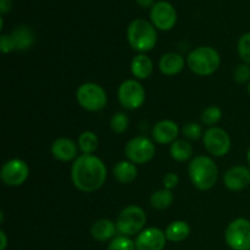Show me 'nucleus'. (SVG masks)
Masks as SVG:
<instances>
[{
  "instance_id": "cd10ccee",
  "label": "nucleus",
  "mask_w": 250,
  "mask_h": 250,
  "mask_svg": "<svg viewBox=\"0 0 250 250\" xmlns=\"http://www.w3.org/2000/svg\"><path fill=\"white\" fill-rule=\"evenodd\" d=\"M107 250H136V244L129 237L117 236L107 246Z\"/></svg>"
},
{
  "instance_id": "f704fd0d",
  "label": "nucleus",
  "mask_w": 250,
  "mask_h": 250,
  "mask_svg": "<svg viewBox=\"0 0 250 250\" xmlns=\"http://www.w3.org/2000/svg\"><path fill=\"white\" fill-rule=\"evenodd\" d=\"M0 241H1V243H0V250H5L7 247V237L4 231H0Z\"/></svg>"
},
{
  "instance_id": "393cba45",
  "label": "nucleus",
  "mask_w": 250,
  "mask_h": 250,
  "mask_svg": "<svg viewBox=\"0 0 250 250\" xmlns=\"http://www.w3.org/2000/svg\"><path fill=\"white\" fill-rule=\"evenodd\" d=\"M98 146H99V139L94 132L84 131L78 137V148L83 154L92 155L98 149Z\"/></svg>"
},
{
  "instance_id": "6ab92c4d",
  "label": "nucleus",
  "mask_w": 250,
  "mask_h": 250,
  "mask_svg": "<svg viewBox=\"0 0 250 250\" xmlns=\"http://www.w3.org/2000/svg\"><path fill=\"white\" fill-rule=\"evenodd\" d=\"M153 61L146 54H138L132 59L131 71L137 80H146L153 72Z\"/></svg>"
},
{
  "instance_id": "1a4fd4ad",
  "label": "nucleus",
  "mask_w": 250,
  "mask_h": 250,
  "mask_svg": "<svg viewBox=\"0 0 250 250\" xmlns=\"http://www.w3.org/2000/svg\"><path fill=\"white\" fill-rule=\"evenodd\" d=\"M155 144L146 137H134L125 146V155L131 163L146 164L155 155Z\"/></svg>"
},
{
  "instance_id": "c85d7f7f",
  "label": "nucleus",
  "mask_w": 250,
  "mask_h": 250,
  "mask_svg": "<svg viewBox=\"0 0 250 250\" xmlns=\"http://www.w3.org/2000/svg\"><path fill=\"white\" fill-rule=\"evenodd\" d=\"M238 55L244 63L250 65V32L244 33L238 41Z\"/></svg>"
},
{
  "instance_id": "0eeeda50",
  "label": "nucleus",
  "mask_w": 250,
  "mask_h": 250,
  "mask_svg": "<svg viewBox=\"0 0 250 250\" xmlns=\"http://www.w3.org/2000/svg\"><path fill=\"white\" fill-rule=\"evenodd\" d=\"M227 246L232 250H250V221L244 217L233 220L225 232Z\"/></svg>"
},
{
  "instance_id": "f257e3e1",
  "label": "nucleus",
  "mask_w": 250,
  "mask_h": 250,
  "mask_svg": "<svg viewBox=\"0 0 250 250\" xmlns=\"http://www.w3.org/2000/svg\"><path fill=\"white\" fill-rule=\"evenodd\" d=\"M106 175L105 164L93 154L80 155L71 168L73 186L83 193H92L100 189L106 181Z\"/></svg>"
},
{
  "instance_id": "f3484780",
  "label": "nucleus",
  "mask_w": 250,
  "mask_h": 250,
  "mask_svg": "<svg viewBox=\"0 0 250 250\" xmlns=\"http://www.w3.org/2000/svg\"><path fill=\"white\" fill-rule=\"evenodd\" d=\"M185 58L177 53H166L161 56L159 68L165 76H176L185 68Z\"/></svg>"
},
{
  "instance_id": "a878e982",
  "label": "nucleus",
  "mask_w": 250,
  "mask_h": 250,
  "mask_svg": "<svg viewBox=\"0 0 250 250\" xmlns=\"http://www.w3.org/2000/svg\"><path fill=\"white\" fill-rule=\"evenodd\" d=\"M128 124L129 120L126 114H124V112H116V114L112 115L111 120H110V128H111V131L114 133L121 134L127 131Z\"/></svg>"
},
{
  "instance_id": "9b49d317",
  "label": "nucleus",
  "mask_w": 250,
  "mask_h": 250,
  "mask_svg": "<svg viewBox=\"0 0 250 250\" xmlns=\"http://www.w3.org/2000/svg\"><path fill=\"white\" fill-rule=\"evenodd\" d=\"M29 176V167L21 159H11L2 165L0 177L9 187H19L23 185Z\"/></svg>"
},
{
  "instance_id": "4468645a",
  "label": "nucleus",
  "mask_w": 250,
  "mask_h": 250,
  "mask_svg": "<svg viewBox=\"0 0 250 250\" xmlns=\"http://www.w3.org/2000/svg\"><path fill=\"white\" fill-rule=\"evenodd\" d=\"M224 183L233 192L244 189L250 185V170L246 166H233L225 173Z\"/></svg>"
},
{
  "instance_id": "412c9836",
  "label": "nucleus",
  "mask_w": 250,
  "mask_h": 250,
  "mask_svg": "<svg viewBox=\"0 0 250 250\" xmlns=\"http://www.w3.org/2000/svg\"><path fill=\"white\" fill-rule=\"evenodd\" d=\"M11 37L15 43V50L24 51L31 48L34 43L33 31L26 26L17 27L16 29H14Z\"/></svg>"
},
{
  "instance_id": "423d86ee",
  "label": "nucleus",
  "mask_w": 250,
  "mask_h": 250,
  "mask_svg": "<svg viewBox=\"0 0 250 250\" xmlns=\"http://www.w3.org/2000/svg\"><path fill=\"white\" fill-rule=\"evenodd\" d=\"M76 98L81 106L90 112L100 111L107 104V95L102 85L93 82L83 83L76 92Z\"/></svg>"
},
{
  "instance_id": "2eb2a0df",
  "label": "nucleus",
  "mask_w": 250,
  "mask_h": 250,
  "mask_svg": "<svg viewBox=\"0 0 250 250\" xmlns=\"http://www.w3.org/2000/svg\"><path fill=\"white\" fill-rule=\"evenodd\" d=\"M178 133H180L178 125L172 120L159 121L151 131L153 139L159 144H172L173 142L177 141Z\"/></svg>"
},
{
  "instance_id": "bb28decb",
  "label": "nucleus",
  "mask_w": 250,
  "mask_h": 250,
  "mask_svg": "<svg viewBox=\"0 0 250 250\" xmlns=\"http://www.w3.org/2000/svg\"><path fill=\"white\" fill-rule=\"evenodd\" d=\"M221 109H220L219 106H215L214 105V106H209L205 110H203L200 119H202L203 124L207 125V126H214V125H216L217 122L221 120Z\"/></svg>"
},
{
  "instance_id": "ddd939ff",
  "label": "nucleus",
  "mask_w": 250,
  "mask_h": 250,
  "mask_svg": "<svg viewBox=\"0 0 250 250\" xmlns=\"http://www.w3.org/2000/svg\"><path fill=\"white\" fill-rule=\"evenodd\" d=\"M166 234L156 227H149L143 229L137 236L134 244L136 250H163L166 246Z\"/></svg>"
},
{
  "instance_id": "72a5a7b5",
  "label": "nucleus",
  "mask_w": 250,
  "mask_h": 250,
  "mask_svg": "<svg viewBox=\"0 0 250 250\" xmlns=\"http://www.w3.org/2000/svg\"><path fill=\"white\" fill-rule=\"evenodd\" d=\"M11 0H0V12H1V15L7 14L11 10Z\"/></svg>"
},
{
  "instance_id": "473e14b6",
  "label": "nucleus",
  "mask_w": 250,
  "mask_h": 250,
  "mask_svg": "<svg viewBox=\"0 0 250 250\" xmlns=\"http://www.w3.org/2000/svg\"><path fill=\"white\" fill-rule=\"evenodd\" d=\"M178 183H180V178H178V176L176 175V173L168 172L164 176L163 185H164V188H166V189L172 190L173 188L177 187Z\"/></svg>"
},
{
  "instance_id": "f8f14e48",
  "label": "nucleus",
  "mask_w": 250,
  "mask_h": 250,
  "mask_svg": "<svg viewBox=\"0 0 250 250\" xmlns=\"http://www.w3.org/2000/svg\"><path fill=\"white\" fill-rule=\"evenodd\" d=\"M150 20L155 28L160 31H170L177 22V12L170 2L158 1L151 7Z\"/></svg>"
},
{
  "instance_id": "6e6552de",
  "label": "nucleus",
  "mask_w": 250,
  "mask_h": 250,
  "mask_svg": "<svg viewBox=\"0 0 250 250\" xmlns=\"http://www.w3.org/2000/svg\"><path fill=\"white\" fill-rule=\"evenodd\" d=\"M117 98L125 109L136 110L146 102V90L137 80H126L120 84Z\"/></svg>"
},
{
  "instance_id": "a211bd4d",
  "label": "nucleus",
  "mask_w": 250,
  "mask_h": 250,
  "mask_svg": "<svg viewBox=\"0 0 250 250\" xmlns=\"http://www.w3.org/2000/svg\"><path fill=\"white\" fill-rule=\"evenodd\" d=\"M116 232V224L107 219L98 220L90 229V234L97 242H107L110 239H114Z\"/></svg>"
},
{
  "instance_id": "4c0bfd02",
  "label": "nucleus",
  "mask_w": 250,
  "mask_h": 250,
  "mask_svg": "<svg viewBox=\"0 0 250 250\" xmlns=\"http://www.w3.org/2000/svg\"><path fill=\"white\" fill-rule=\"evenodd\" d=\"M247 89H248V93H249V95H250V82H249L248 87H247Z\"/></svg>"
},
{
  "instance_id": "c756f323",
  "label": "nucleus",
  "mask_w": 250,
  "mask_h": 250,
  "mask_svg": "<svg viewBox=\"0 0 250 250\" xmlns=\"http://www.w3.org/2000/svg\"><path fill=\"white\" fill-rule=\"evenodd\" d=\"M182 133L189 141H198L203 134V128L199 124H195V122H189V124H186L182 127Z\"/></svg>"
},
{
  "instance_id": "f03ea898",
  "label": "nucleus",
  "mask_w": 250,
  "mask_h": 250,
  "mask_svg": "<svg viewBox=\"0 0 250 250\" xmlns=\"http://www.w3.org/2000/svg\"><path fill=\"white\" fill-rule=\"evenodd\" d=\"M188 175L194 187L200 190H209L216 185L219 168L211 158L199 155L190 161L188 166Z\"/></svg>"
},
{
  "instance_id": "4be33fe9",
  "label": "nucleus",
  "mask_w": 250,
  "mask_h": 250,
  "mask_svg": "<svg viewBox=\"0 0 250 250\" xmlns=\"http://www.w3.org/2000/svg\"><path fill=\"white\" fill-rule=\"evenodd\" d=\"M165 234L167 241L173 243H180L187 239L190 234V227L186 221H173L166 227Z\"/></svg>"
},
{
  "instance_id": "20e7f679",
  "label": "nucleus",
  "mask_w": 250,
  "mask_h": 250,
  "mask_svg": "<svg viewBox=\"0 0 250 250\" xmlns=\"http://www.w3.org/2000/svg\"><path fill=\"white\" fill-rule=\"evenodd\" d=\"M221 63V58L217 50L211 46H198L189 53L187 65L193 73L198 76H210L216 72Z\"/></svg>"
},
{
  "instance_id": "9d476101",
  "label": "nucleus",
  "mask_w": 250,
  "mask_h": 250,
  "mask_svg": "<svg viewBox=\"0 0 250 250\" xmlns=\"http://www.w3.org/2000/svg\"><path fill=\"white\" fill-rule=\"evenodd\" d=\"M203 143L208 153L216 158L225 156L231 149V138L225 129L220 127H210L203 136Z\"/></svg>"
},
{
  "instance_id": "7c9ffc66",
  "label": "nucleus",
  "mask_w": 250,
  "mask_h": 250,
  "mask_svg": "<svg viewBox=\"0 0 250 250\" xmlns=\"http://www.w3.org/2000/svg\"><path fill=\"white\" fill-rule=\"evenodd\" d=\"M234 81L239 84H244L250 80V67L248 63H241L236 67L233 72Z\"/></svg>"
},
{
  "instance_id": "e433bc0d",
  "label": "nucleus",
  "mask_w": 250,
  "mask_h": 250,
  "mask_svg": "<svg viewBox=\"0 0 250 250\" xmlns=\"http://www.w3.org/2000/svg\"><path fill=\"white\" fill-rule=\"evenodd\" d=\"M247 160H248V163L250 165V148L248 149V153H247Z\"/></svg>"
},
{
  "instance_id": "5701e85b",
  "label": "nucleus",
  "mask_w": 250,
  "mask_h": 250,
  "mask_svg": "<svg viewBox=\"0 0 250 250\" xmlns=\"http://www.w3.org/2000/svg\"><path fill=\"white\" fill-rule=\"evenodd\" d=\"M170 155L176 161H187L193 155V146L185 139H177L170 146Z\"/></svg>"
},
{
  "instance_id": "aec40b11",
  "label": "nucleus",
  "mask_w": 250,
  "mask_h": 250,
  "mask_svg": "<svg viewBox=\"0 0 250 250\" xmlns=\"http://www.w3.org/2000/svg\"><path fill=\"white\" fill-rule=\"evenodd\" d=\"M112 173H114V177L116 178L117 182L127 185V183H131L136 180L138 170H137L136 164L131 163L129 160H124L114 166Z\"/></svg>"
},
{
  "instance_id": "39448f33",
  "label": "nucleus",
  "mask_w": 250,
  "mask_h": 250,
  "mask_svg": "<svg viewBox=\"0 0 250 250\" xmlns=\"http://www.w3.org/2000/svg\"><path fill=\"white\" fill-rule=\"evenodd\" d=\"M115 224L117 232L121 236H136L144 229L146 224V214L141 207L129 205L120 212Z\"/></svg>"
},
{
  "instance_id": "2f4dec72",
  "label": "nucleus",
  "mask_w": 250,
  "mask_h": 250,
  "mask_svg": "<svg viewBox=\"0 0 250 250\" xmlns=\"http://www.w3.org/2000/svg\"><path fill=\"white\" fill-rule=\"evenodd\" d=\"M0 50L4 54L11 53L15 50V43L12 41L11 34H1V37H0Z\"/></svg>"
},
{
  "instance_id": "c9c22d12",
  "label": "nucleus",
  "mask_w": 250,
  "mask_h": 250,
  "mask_svg": "<svg viewBox=\"0 0 250 250\" xmlns=\"http://www.w3.org/2000/svg\"><path fill=\"white\" fill-rule=\"evenodd\" d=\"M137 2H138L139 6L144 7V9H146V7H150L151 5L154 6V0H137Z\"/></svg>"
},
{
  "instance_id": "b1692460",
  "label": "nucleus",
  "mask_w": 250,
  "mask_h": 250,
  "mask_svg": "<svg viewBox=\"0 0 250 250\" xmlns=\"http://www.w3.org/2000/svg\"><path fill=\"white\" fill-rule=\"evenodd\" d=\"M173 203V193L172 190L166 189H159L154 192L150 197V205L151 208L156 210H165L171 207Z\"/></svg>"
},
{
  "instance_id": "7ed1b4c3",
  "label": "nucleus",
  "mask_w": 250,
  "mask_h": 250,
  "mask_svg": "<svg viewBox=\"0 0 250 250\" xmlns=\"http://www.w3.org/2000/svg\"><path fill=\"white\" fill-rule=\"evenodd\" d=\"M127 41L133 50L144 54L153 50L158 42V33L153 23L144 19H136L127 28Z\"/></svg>"
},
{
  "instance_id": "dca6fc26",
  "label": "nucleus",
  "mask_w": 250,
  "mask_h": 250,
  "mask_svg": "<svg viewBox=\"0 0 250 250\" xmlns=\"http://www.w3.org/2000/svg\"><path fill=\"white\" fill-rule=\"evenodd\" d=\"M77 153V144L70 138L61 137V138L55 139L51 144V154H53V156L56 160L62 161V163H68L73 159L76 160Z\"/></svg>"
}]
</instances>
